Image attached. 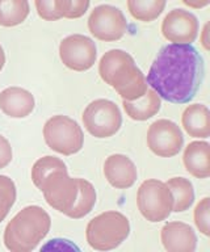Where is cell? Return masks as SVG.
I'll return each instance as SVG.
<instances>
[{
  "label": "cell",
  "mask_w": 210,
  "mask_h": 252,
  "mask_svg": "<svg viewBox=\"0 0 210 252\" xmlns=\"http://www.w3.org/2000/svg\"><path fill=\"white\" fill-rule=\"evenodd\" d=\"M78 183H79V192H78L75 204L70 209V212L66 214L74 220H80V218L90 214L96 204L95 187L88 180L80 179V177H78Z\"/></svg>",
  "instance_id": "ffe728a7"
},
{
  "label": "cell",
  "mask_w": 210,
  "mask_h": 252,
  "mask_svg": "<svg viewBox=\"0 0 210 252\" xmlns=\"http://www.w3.org/2000/svg\"><path fill=\"white\" fill-rule=\"evenodd\" d=\"M166 8L164 0H129L127 9L134 19L151 23L162 15Z\"/></svg>",
  "instance_id": "7402d4cb"
},
{
  "label": "cell",
  "mask_w": 210,
  "mask_h": 252,
  "mask_svg": "<svg viewBox=\"0 0 210 252\" xmlns=\"http://www.w3.org/2000/svg\"><path fill=\"white\" fill-rule=\"evenodd\" d=\"M166 184L174 196V212L188 210L194 201L193 184L185 177H172Z\"/></svg>",
  "instance_id": "d6986e66"
},
{
  "label": "cell",
  "mask_w": 210,
  "mask_h": 252,
  "mask_svg": "<svg viewBox=\"0 0 210 252\" xmlns=\"http://www.w3.org/2000/svg\"><path fill=\"white\" fill-rule=\"evenodd\" d=\"M90 8V1L88 0H64V19H79L88 11Z\"/></svg>",
  "instance_id": "4316f807"
},
{
  "label": "cell",
  "mask_w": 210,
  "mask_h": 252,
  "mask_svg": "<svg viewBox=\"0 0 210 252\" xmlns=\"http://www.w3.org/2000/svg\"><path fill=\"white\" fill-rule=\"evenodd\" d=\"M208 34H209V24L206 23L205 27H204V31H202V37H201V43L202 46L205 47V50H209V38H208Z\"/></svg>",
  "instance_id": "f1b7e54d"
},
{
  "label": "cell",
  "mask_w": 210,
  "mask_h": 252,
  "mask_svg": "<svg viewBox=\"0 0 210 252\" xmlns=\"http://www.w3.org/2000/svg\"><path fill=\"white\" fill-rule=\"evenodd\" d=\"M88 29L95 38L105 42L119 41L127 31V21L122 11L117 7L103 4L91 12Z\"/></svg>",
  "instance_id": "9c48e42d"
},
{
  "label": "cell",
  "mask_w": 210,
  "mask_h": 252,
  "mask_svg": "<svg viewBox=\"0 0 210 252\" xmlns=\"http://www.w3.org/2000/svg\"><path fill=\"white\" fill-rule=\"evenodd\" d=\"M60 57L62 63L70 70L87 71L96 63V43L87 35H68L60 41Z\"/></svg>",
  "instance_id": "30bf717a"
},
{
  "label": "cell",
  "mask_w": 210,
  "mask_h": 252,
  "mask_svg": "<svg viewBox=\"0 0 210 252\" xmlns=\"http://www.w3.org/2000/svg\"><path fill=\"white\" fill-rule=\"evenodd\" d=\"M34 5L37 8V13L41 19L46 21H57L63 17L64 12V0H36Z\"/></svg>",
  "instance_id": "d4e9b609"
},
{
  "label": "cell",
  "mask_w": 210,
  "mask_h": 252,
  "mask_svg": "<svg viewBox=\"0 0 210 252\" xmlns=\"http://www.w3.org/2000/svg\"><path fill=\"white\" fill-rule=\"evenodd\" d=\"M36 100L29 91L20 87H8L0 92V109L11 118H25L32 113Z\"/></svg>",
  "instance_id": "9a60e30c"
},
{
  "label": "cell",
  "mask_w": 210,
  "mask_h": 252,
  "mask_svg": "<svg viewBox=\"0 0 210 252\" xmlns=\"http://www.w3.org/2000/svg\"><path fill=\"white\" fill-rule=\"evenodd\" d=\"M40 190L44 193L49 206L66 216L74 206L78 197V177H70L67 171H56L46 177Z\"/></svg>",
  "instance_id": "ba28073f"
},
{
  "label": "cell",
  "mask_w": 210,
  "mask_h": 252,
  "mask_svg": "<svg viewBox=\"0 0 210 252\" xmlns=\"http://www.w3.org/2000/svg\"><path fill=\"white\" fill-rule=\"evenodd\" d=\"M123 109L131 120L134 121H146L154 117L162 106V98L154 90L149 88L142 97L135 101H122Z\"/></svg>",
  "instance_id": "ac0fdd59"
},
{
  "label": "cell",
  "mask_w": 210,
  "mask_h": 252,
  "mask_svg": "<svg viewBox=\"0 0 210 252\" xmlns=\"http://www.w3.org/2000/svg\"><path fill=\"white\" fill-rule=\"evenodd\" d=\"M204 75V58L196 47L170 43L156 54L146 82L160 98L174 104H186L200 90Z\"/></svg>",
  "instance_id": "6da1fadb"
},
{
  "label": "cell",
  "mask_w": 210,
  "mask_h": 252,
  "mask_svg": "<svg viewBox=\"0 0 210 252\" xmlns=\"http://www.w3.org/2000/svg\"><path fill=\"white\" fill-rule=\"evenodd\" d=\"M4 64H5V53H4V49H3L1 45H0V71L3 70Z\"/></svg>",
  "instance_id": "f546056e"
},
{
  "label": "cell",
  "mask_w": 210,
  "mask_h": 252,
  "mask_svg": "<svg viewBox=\"0 0 210 252\" xmlns=\"http://www.w3.org/2000/svg\"><path fill=\"white\" fill-rule=\"evenodd\" d=\"M44 138L49 149L66 157L79 153L84 143L79 124L63 114L49 118L44 126Z\"/></svg>",
  "instance_id": "5b68a950"
},
{
  "label": "cell",
  "mask_w": 210,
  "mask_h": 252,
  "mask_svg": "<svg viewBox=\"0 0 210 252\" xmlns=\"http://www.w3.org/2000/svg\"><path fill=\"white\" fill-rule=\"evenodd\" d=\"M209 213H210V198L205 197L202 198L197 204L194 209V223L198 231L201 232L202 235L209 236L210 227H209Z\"/></svg>",
  "instance_id": "484cf974"
},
{
  "label": "cell",
  "mask_w": 210,
  "mask_h": 252,
  "mask_svg": "<svg viewBox=\"0 0 210 252\" xmlns=\"http://www.w3.org/2000/svg\"><path fill=\"white\" fill-rule=\"evenodd\" d=\"M99 74L122 97V101H135L149 90L146 78L133 57L120 49L107 51L101 57Z\"/></svg>",
  "instance_id": "7a4b0ae2"
},
{
  "label": "cell",
  "mask_w": 210,
  "mask_h": 252,
  "mask_svg": "<svg viewBox=\"0 0 210 252\" xmlns=\"http://www.w3.org/2000/svg\"><path fill=\"white\" fill-rule=\"evenodd\" d=\"M182 145L184 137L181 130L171 120H158L147 130V146L158 157H175L181 151Z\"/></svg>",
  "instance_id": "8fae6325"
},
{
  "label": "cell",
  "mask_w": 210,
  "mask_h": 252,
  "mask_svg": "<svg viewBox=\"0 0 210 252\" xmlns=\"http://www.w3.org/2000/svg\"><path fill=\"white\" fill-rule=\"evenodd\" d=\"M56 171H67V167L63 163L62 159L52 155H46L44 158H40L38 160L33 164L32 168V181L37 188L40 189L46 180L49 175H52Z\"/></svg>",
  "instance_id": "603a6c76"
},
{
  "label": "cell",
  "mask_w": 210,
  "mask_h": 252,
  "mask_svg": "<svg viewBox=\"0 0 210 252\" xmlns=\"http://www.w3.org/2000/svg\"><path fill=\"white\" fill-rule=\"evenodd\" d=\"M52 218L37 205L27 206L9 220L4 230L5 248L12 252L33 251L48 235Z\"/></svg>",
  "instance_id": "3957f363"
},
{
  "label": "cell",
  "mask_w": 210,
  "mask_h": 252,
  "mask_svg": "<svg viewBox=\"0 0 210 252\" xmlns=\"http://www.w3.org/2000/svg\"><path fill=\"white\" fill-rule=\"evenodd\" d=\"M182 163L186 172L197 179L210 176V145L204 141L190 142L184 150Z\"/></svg>",
  "instance_id": "2e32d148"
},
{
  "label": "cell",
  "mask_w": 210,
  "mask_h": 252,
  "mask_svg": "<svg viewBox=\"0 0 210 252\" xmlns=\"http://www.w3.org/2000/svg\"><path fill=\"white\" fill-rule=\"evenodd\" d=\"M16 201V185L11 177L0 175V223L8 216Z\"/></svg>",
  "instance_id": "cb8c5ba5"
},
{
  "label": "cell",
  "mask_w": 210,
  "mask_h": 252,
  "mask_svg": "<svg viewBox=\"0 0 210 252\" xmlns=\"http://www.w3.org/2000/svg\"><path fill=\"white\" fill-rule=\"evenodd\" d=\"M82 118L88 133L100 139L113 137L122 125L120 108L116 102L107 98H97L90 102Z\"/></svg>",
  "instance_id": "52a82bcc"
},
{
  "label": "cell",
  "mask_w": 210,
  "mask_h": 252,
  "mask_svg": "<svg viewBox=\"0 0 210 252\" xmlns=\"http://www.w3.org/2000/svg\"><path fill=\"white\" fill-rule=\"evenodd\" d=\"M29 3L27 0H0V25L16 27L28 17Z\"/></svg>",
  "instance_id": "44dd1931"
},
{
  "label": "cell",
  "mask_w": 210,
  "mask_h": 252,
  "mask_svg": "<svg viewBox=\"0 0 210 252\" xmlns=\"http://www.w3.org/2000/svg\"><path fill=\"white\" fill-rule=\"evenodd\" d=\"M12 160V147L8 139L0 134V169L4 168Z\"/></svg>",
  "instance_id": "83f0119b"
},
{
  "label": "cell",
  "mask_w": 210,
  "mask_h": 252,
  "mask_svg": "<svg viewBox=\"0 0 210 252\" xmlns=\"http://www.w3.org/2000/svg\"><path fill=\"white\" fill-rule=\"evenodd\" d=\"M181 125L193 138H208L210 135V112L204 104L186 106L181 116Z\"/></svg>",
  "instance_id": "e0dca14e"
},
{
  "label": "cell",
  "mask_w": 210,
  "mask_h": 252,
  "mask_svg": "<svg viewBox=\"0 0 210 252\" xmlns=\"http://www.w3.org/2000/svg\"><path fill=\"white\" fill-rule=\"evenodd\" d=\"M162 33L175 45H192L198 34L197 17L181 8L172 9L163 20Z\"/></svg>",
  "instance_id": "7c38bea8"
},
{
  "label": "cell",
  "mask_w": 210,
  "mask_h": 252,
  "mask_svg": "<svg viewBox=\"0 0 210 252\" xmlns=\"http://www.w3.org/2000/svg\"><path fill=\"white\" fill-rule=\"evenodd\" d=\"M184 4H186V5H189V7H194V8H201V7H205V5H208V1H200V3H193V1H184Z\"/></svg>",
  "instance_id": "4dcf8cb0"
},
{
  "label": "cell",
  "mask_w": 210,
  "mask_h": 252,
  "mask_svg": "<svg viewBox=\"0 0 210 252\" xmlns=\"http://www.w3.org/2000/svg\"><path fill=\"white\" fill-rule=\"evenodd\" d=\"M104 176L112 187L127 189L137 181L138 171L130 158L122 154H113L104 163Z\"/></svg>",
  "instance_id": "4fadbf2b"
},
{
  "label": "cell",
  "mask_w": 210,
  "mask_h": 252,
  "mask_svg": "<svg viewBox=\"0 0 210 252\" xmlns=\"http://www.w3.org/2000/svg\"><path fill=\"white\" fill-rule=\"evenodd\" d=\"M160 239L168 252H193L197 236L193 228L184 222H168L160 230Z\"/></svg>",
  "instance_id": "5bb4252c"
},
{
  "label": "cell",
  "mask_w": 210,
  "mask_h": 252,
  "mask_svg": "<svg viewBox=\"0 0 210 252\" xmlns=\"http://www.w3.org/2000/svg\"><path fill=\"white\" fill-rule=\"evenodd\" d=\"M130 234V223L122 213L111 212L101 213L92 218L86 228L88 244L97 251L115 250L126 240Z\"/></svg>",
  "instance_id": "277c9868"
},
{
  "label": "cell",
  "mask_w": 210,
  "mask_h": 252,
  "mask_svg": "<svg viewBox=\"0 0 210 252\" xmlns=\"http://www.w3.org/2000/svg\"><path fill=\"white\" fill-rule=\"evenodd\" d=\"M137 205L149 222L167 220L174 210V196L166 183L156 179L143 181L137 193Z\"/></svg>",
  "instance_id": "8992f818"
}]
</instances>
